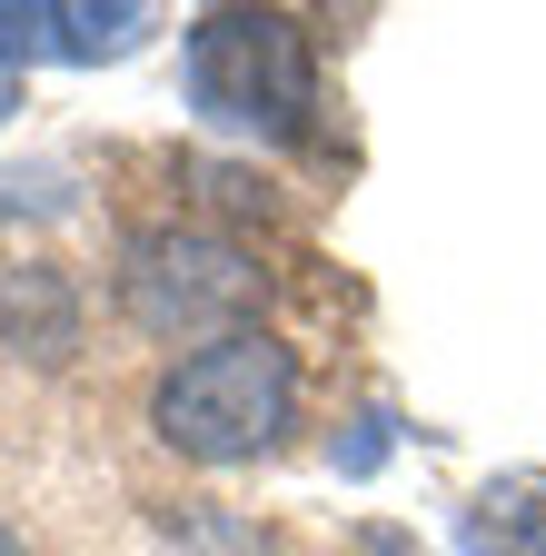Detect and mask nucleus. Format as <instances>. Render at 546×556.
Wrapping results in <instances>:
<instances>
[{"mask_svg": "<svg viewBox=\"0 0 546 556\" xmlns=\"http://www.w3.org/2000/svg\"><path fill=\"white\" fill-rule=\"evenodd\" d=\"M258 299H268V268L229 229L169 219V229H140L119 249V308H129V328H150V338H189V348L239 338Z\"/></svg>", "mask_w": 546, "mask_h": 556, "instance_id": "obj_3", "label": "nucleus"}, {"mask_svg": "<svg viewBox=\"0 0 546 556\" xmlns=\"http://www.w3.org/2000/svg\"><path fill=\"white\" fill-rule=\"evenodd\" d=\"M0 348L60 368L80 348V278L50 268V258H11V268H0Z\"/></svg>", "mask_w": 546, "mask_h": 556, "instance_id": "obj_5", "label": "nucleus"}, {"mask_svg": "<svg viewBox=\"0 0 546 556\" xmlns=\"http://www.w3.org/2000/svg\"><path fill=\"white\" fill-rule=\"evenodd\" d=\"M169 546H179V556H258V527L229 517V507H199V517L169 527Z\"/></svg>", "mask_w": 546, "mask_h": 556, "instance_id": "obj_7", "label": "nucleus"}, {"mask_svg": "<svg viewBox=\"0 0 546 556\" xmlns=\"http://www.w3.org/2000/svg\"><path fill=\"white\" fill-rule=\"evenodd\" d=\"M11 110H21V70L0 60V119H11Z\"/></svg>", "mask_w": 546, "mask_h": 556, "instance_id": "obj_9", "label": "nucleus"}, {"mask_svg": "<svg viewBox=\"0 0 546 556\" xmlns=\"http://www.w3.org/2000/svg\"><path fill=\"white\" fill-rule=\"evenodd\" d=\"M299 428V358L268 328L209 338L150 388V438L189 467H249Z\"/></svg>", "mask_w": 546, "mask_h": 556, "instance_id": "obj_1", "label": "nucleus"}, {"mask_svg": "<svg viewBox=\"0 0 546 556\" xmlns=\"http://www.w3.org/2000/svg\"><path fill=\"white\" fill-rule=\"evenodd\" d=\"M179 80H189V110L209 129L279 150L318 110V50L289 11H209L179 40Z\"/></svg>", "mask_w": 546, "mask_h": 556, "instance_id": "obj_2", "label": "nucleus"}, {"mask_svg": "<svg viewBox=\"0 0 546 556\" xmlns=\"http://www.w3.org/2000/svg\"><path fill=\"white\" fill-rule=\"evenodd\" d=\"M457 556H546V467H507L457 507Z\"/></svg>", "mask_w": 546, "mask_h": 556, "instance_id": "obj_6", "label": "nucleus"}, {"mask_svg": "<svg viewBox=\"0 0 546 556\" xmlns=\"http://www.w3.org/2000/svg\"><path fill=\"white\" fill-rule=\"evenodd\" d=\"M0 556H21V536H11V527H0Z\"/></svg>", "mask_w": 546, "mask_h": 556, "instance_id": "obj_10", "label": "nucleus"}, {"mask_svg": "<svg viewBox=\"0 0 546 556\" xmlns=\"http://www.w3.org/2000/svg\"><path fill=\"white\" fill-rule=\"evenodd\" d=\"M150 40V11L140 0H0V60L30 70V60H129Z\"/></svg>", "mask_w": 546, "mask_h": 556, "instance_id": "obj_4", "label": "nucleus"}, {"mask_svg": "<svg viewBox=\"0 0 546 556\" xmlns=\"http://www.w3.org/2000/svg\"><path fill=\"white\" fill-rule=\"evenodd\" d=\"M388 428H397V417H388V407H368V417H358V438H348V447H328V467H338V477H378Z\"/></svg>", "mask_w": 546, "mask_h": 556, "instance_id": "obj_8", "label": "nucleus"}]
</instances>
